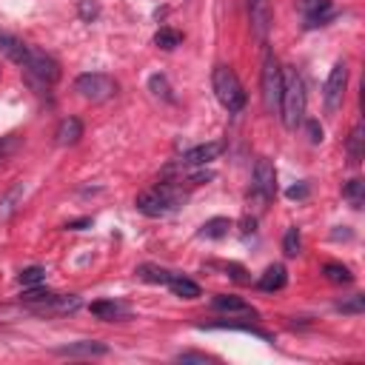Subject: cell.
Here are the masks:
<instances>
[{
    "label": "cell",
    "mask_w": 365,
    "mask_h": 365,
    "mask_svg": "<svg viewBox=\"0 0 365 365\" xmlns=\"http://www.w3.org/2000/svg\"><path fill=\"white\" fill-rule=\"evenodd\" d=\"M277 112L282 114V123L291 131H294L306 117V83H303V78L297 75L294 68L282 71V97H280Z\"/></svg>",
    "instance_id": "cell-1"
},
{
    "label": "cell",
    "mask_w": 365,
    "mask_h": 365,
    "mask_svg": "<svg viewBox=\"0 0 365 365\" xmlns=\"http://www.w3.org/2000/svg\"><path fill=\"white\" fill-rule=\"evenodd\" d=\"M183 203H186L183 183H160L157 189L143 191V194L137 197V208H140L145 217H163V214L180 208Z\"/></svg>",
    "instance_id": "cell-2"
},
{
    "label": "cell",
    "mask_w": 365,
    "mask_h": 365,
    "mask_svg": "<svg viewBox=\"0 0 365 365\" xmlns=\"http://www.w3.org/2000/svg\"><path fill=\"white\" fill-rule=\"evenodd\" d=\"M211 86H214V95H217V100H220L223 109L240 112L246 106V89H243V83L234 75L232 66H217L214 75H211Z\"/></svg>",
    "instance_id": "cell-3"
},
{
    "label": "cell",
    "mask_w": 365,
    "mask_h": 365,
    "mask_svg": "<svg viewBox=\"0 0 365 365\" xmlns=\"http://www.w3.org/2000/svg\"><path fill=\"white\" fill-rule=\"evenodd\" d=\"M280 97H282V68L277 63V57L268 52L263 60V106L265 112H277L280 109Z\"/></svg>",
    "instance_id": "cell-4"
},
{
    "label": "cell",
    "mask_w": 365,
    "mask_h": 365,
    "mask_svg": "<svg viewBox=\"0 0 365 365\" xmlns=\"http://www.w3.org/2000/svg\"><path fill=\"white\" fill-rule=\"evenodd\" d=\"M75 89L80 92V97L92 100V103H103L109 97L117 95V83L109 75H100V71H89V75H80L75 80Z\"/></svg>",
    "instance_id": "cell-5"
},
{
    "label": "cell",
    "mask_w": 365,
    "mask_h": 365,
    "mask_svg": "<svg viewBox=\"0 0 365 365\" xmlns=\"http://www.w3.org/2000/svg\"><path fill=\"white\" fill-rule=\"evenodd\" d=\"M23 68L29 71V75H35L37 80H43V83H54V80L60 78V66H57V60L49 57L46 52L32 49V46H29V52H26Z\"/></svg>",
    "instance_id": "cell-6"
},
{
    "label": "cell",
    "mask_w": 365,
    "mask_h": 365,
    "mask_svg": "<svg viewBox=\"0 0 365 365\" xmlns=\"http://www.w3.org/2000/svg\"><path fill=\"white\" fill-rule=\"evenodd\" d=\"M251 194H254L260 203H268V200L277 194V172H274V166H271L268 157H260L257 166H254Z\"/></svg>",
    "instance_id": "cell-7"
},
{
    "label": "cell",
    "mask_w": 365,
    "mask_h": 365,
    "mask_svg": "<svg viewBox=\"0 0 365 365\" xmlns=\"http://www.w3.org/2000/svg\"><path fill=\"white\" fill-rule=\"evenodd\" d=\"M345 83H348V68L345 63H334L331 68V75L325 80V112L334 114L340 106H342V97H345Z\"/></svg>",
    "instance_id": "cell-8"
},
{
    "label": "cell",
    "mask_w": 365,
    "mask_h": 365,
    "mask_svg": "<svg viewBox=\"0 0 365 365\" xmlns=\"http://www.w3.org/2000/svg\"><path fill=\"white\" fill-rule=\"evenodd\" d=\"M249 18H251L254 37L265 43L271 32V0H249Z\"/></svg>",
    "instance_id": "cell-9"
},
{
    "label": "cell",
    "mask_w": 365,
    "mask_h": 365,
    "mask_svg": "<svg viewBox=\"0 0 365 365\" xmlns=\"http://www.w3.org/2000/svg\"><path fill=\"white\" fill-rule=\"evenodd\" d=\"M220 152H223V143H203V145H194V149L183 152V157L177 163L180 166H205L220 157Z\"/></svg>",
    "instance_id": "cell-10"
},
{
    "label": "cell",
    "mask_w": 365,
    "mask_h": 365,
    "mask_svg": "<svg viewBox=\"0 0 365 365\" xmlns=\"http://www.w3.org/2000/svg\"><path fill=\"white\" fill-rule=\"evenodd\" d=\"M300 9L306 15V26H323L331 20V0H300Z\"/></svg>",
    "instance_id": "cell-11"
},
{
    "label": "cell",
    "mask_w": 365,
    "mask_h": 365,
    "mask_svg": "<svg viewBox=\"0 0 365 365\" xmlns=\"http://www.w3.org/2000/svg\"><path fill=\"white\" fill-rule=\"evenodd\" d=\"M214 309L223 311V314H237V317H257V311L249 303H243L240 297H232V294H217Z\"/></svg>",
    "instance_id": "cell-12"
},
{
    "label": "cell",
    "mask_w": 365,
    "mask_h": 365,
    "mask_svg": "<svg viewBox=\"0 0 365 365\" xmlns=\"http://www.w3.org/2000/svg\"><path fill=\"white\" fill-rule=\"evenodd\" d=\"M80 137H83V123H80L78 117H66V120L57 126V131H54L57 145H75Z\"/></svg>",
    "instance_id": "cell-13"
},
{
    "label": "cell",
    "mask_w": 365,
    "mask_h": 365,
    "mask_svg": "<svg viewBox=\"0 0 365 365\" xmlns=\"http://www.w3.org/2000/svg\"><path fill=\"white\" fill-rule=\"evenodd\" d=\"M57 354H60V357H103V354H109V348H106L103 342H89V340H83V342H71V345L57 348Z\"/></svg>",
    "instance_id": "cell-14"
},
{
    "label": "cell",
    "mask_w": 365,
    "mask_h": 365,
    "mask_svg": "<svg viewBox=\"0 0 365 365\" xmlns=\"http://www.w3.org/2000/svg\"><path fill=\"white\" fill-rule=\"evenodd\" d=\"M285 282H288V271H285V265L274 263V265H268V268L263 271V277L257 280V288H260V291H280Z\"/></svg>",
    "instance_id": "cell-15"
},
{
    "label": "cell",
    "mask_w": 365,
    "mask_h": 365,
    "mask_svg": "<svg viewBox=\"0 0 365 365\" xmlns=\"http://www.w3.org/2000/svg\"><path fill=\"white\" fill-rule=\"evenodd\" d=\"M166 285L172 288V294H174V297H183V300H194V297H200V285H197L194 280L183 277V274H172Z\"/></svg>",
    "instance_id": "cell-16"
},
{
    "label": "cell",
    "mask_w": 365,
    "mask_h": 365,
    "mask_svg": "<svg viewBox=\"0 0 365 365\" xmlns=\"http://www.w3.org/2000/svg\"><path fill=\"white\" fill-rule=\"evenodd\" d=\"M362 143H365V128H362V123H357L351 128V137H348V160H351V166L362 163Z\"/></svg>",
    "instance_id": "cell-17"
},
{
    "label": "cell",
    "mask_w": 365,
    "mask_h": 365,
    "mask_svg": "<svg viewBox=\"0 0 365 365\" xmlns=\"http://www.w3.org/2000/svg\"><path fill=\"white\" fill-rule=\"evenodd\" d=\"M0 49H4L18 66H23V60H26V52H29V46L26 43H20L18 37H12V35H0Z\"/></svg>",
    "instance_id": "cell-18"
},
{
    "label": "cell",
    "mask_w": 365,
    "mask_h": 365,
    "mask_svg": "<svg viewBox=\"0 0 365 365\" xmlns=\"http://www.w3.org/2000/svg\"><path fill=\"white\" fill-rule=\"evenodd\" d=\"M92 314L100 320H117V317H126L128 311L114 300H100V303H92Z\"/></svg>",
    "instance_id": "cell-19"
},
{
    "label": "cell",
    "mask_w": 365,
    "mask_h": 365,
    "mask_svg": "<svg viewBox=\"0 0 365 365\" xmlns=\"http://www.w3.org/2000/svg\"><path fill=\"white\" fill-rule=\"evenodd\" d=\"M229 229H232V223L226 220V217H214V220H208L205 226H203V237H208V240H220V237H226L229 234Z\"/></svg>",
    "instance_id": "cell-20"
},
{
    "label": "cell",
    "mask_w": 365,
    "mask_h": 365,
    "mask_svg": "<svg viewBox=\"0 0 365 365\" xmlns=\"http://www.w3.org/2000/svg\"><path fill=\"white\" fill-rule=\"evenodd\" d=\"M137 277H140V280H145V282L166 285V282H169V277H172V271L157 268V265H140V268H137Z\"/></svg>",
    "instance_id": "cell-21"
},
{
    "label": "cell",
    "mask_w": 365,
    "mask_h": 365,
    "mask_svg": "<svg viewBox=\"0 0 365 365\" xmlns=\"http://www.w3.org/2000/svg\"><path fill=\"white\" fill-rule=\"evenodd\" d=\"M323 274H325L328 282H337V285H348V282L354 280L351 271H348L345 265H340V263H328V265L323 268Z\"/></svg>",
    "instance_id": "cell-22"
},
{
    "label": "cell",
    "mask_w": 365,
    "mask_h": 365,
    "mask_svg": "<svg viewBox=\"0 0 365 365\" xmlns=\"http://www.w3.org/2000/svg\"><path fill=\"white\" fill-rule=\"evenodd\" d=\"M155 43H157L160 49L172 52V49H177V46L183 43V35H180V32H174V29H160V32L155 35Z\"/></svg>",
    "instance_id": "cell-23"
},
{
    "label": "cell",
    "mask_w": 365,
    "mask_h": 365,
    "mask_svg": "<svg viewBox=\"0 0 365 365\" xmlns=\"http://www.w3.org/2000/svg\"><path fill=\"white\" fill-rule=\"evenodd\" d=\"M300 249H303L300 232H297V229H288V232H285V237H282V251H285V257H297V254H300Z\"/></svg>",
    "instance_id": "cell-24"
},
{
    "label": "cell",
    "mask_w": 365,
    "mask_h": 365,
    "mask_svg": "<svg viewBox=\"0 0 365 365\" xmlns=\"http://www.w3.org/2000/svg\"><path fill=\"white\" fill-rule=\"evenodd\" d=\"M348 200H351V205L354 208H362V200H365V183L362 180H351L348 186H345V191H342Z\"/></svg>",
    "instance_id": "cell-25"
},
{
    "label": "cell",
    "mask_w": 365,
    "mask_h": 365,
    "mask_svg": "<svg viewBox=\"0 0 365 365\" xmlns=\"http://www.w3.org/2000/svg\"><path fill=\"white\" fill-rule=\"evenodd\" d=\"M18 280H20V285H26V288H29V285H40V282L46 280V268H40V265H32V268H23Z\"/></svg>",
    "instance_id": "cell-26"
},
{
    "label": "cell",
    "mask_w": 365,
    "mask_h": 365,
    "mask_svg": "<svg viewBox=\"0 0 365 365\" xmlns=\"http://www.w3.org/2000/svg\"><path fill=\"white\" fill-rule=\"evenodd\" d=\"M20 194H23V186L18 183V186H15V189H12V191H9L4 200H0V217H9V214L15 211V203L20 200Z\"/></svg>",
    "instance_id": "cell-27"
},
{
    "label": "cell",
    "mask_w": 365,
    "mask_h": 365,
    "mask_svg": "<svg viewBox=\"0 0 365 365\" xmlns=\"http://www.w3.org/2000/svg\"><path fill=\"white\" fill-rule=\"evenodd\" d=\"M18 145H20V137L18 134H6V137H0V160H6L18 152Z\"/></svg>",
    "instance_id": "cell-28"
},
{
    "label": "cell",
    "mask_w": 365,
    "mask_h": 365,
    "mask_svg": "<svg viewBox=\"0 0 365 365\" xmlns=\"http://www.w3.org/2000/svg\"><path fill=\"white\" fill-rule=\"evenodd\" d=\"M337 311H342V314H362V311H365V297H362V294H357V297H351V300L340 303V306H337Z\"/></svg>",
    "instance_id": "cell-29"
},
{
    "label": "cell",
    "mask_w": 365,
    "mask_h": 365,
    "mask_svg": "<svg viewBox=\"0 0 365 365\" xmlns=\"http://www.w3.org/2000/svg\"><path fill=\"white\" fill-rule=\"evenodd\" d=\"M149 86H152V92H155L157 97H163V100H172V89H169V80H166L163 75H155V78L149 80Z\"/></svg>",
    "instance_id": "cell-30"
},
{
    "label": "cell",
    "mask_w": 365,
    "mask_h": 365,
    "mask_svg": "<svg viewBox=\"0 0 365 365\" xmlns=\"http://www.w3.org/2000/svg\"><path fill=\"white\" fill-rule=\"evenodd\" d=\"M97 4H95V0H80V18L83 20H95L97 18Z\"/></svg>",
    "instance_id": "cell-31"
},
{
    "label": "cell",
    "mask_w": 365,
    "mask_h": 365,
    "mask_svg": "<svg viewBox=\"0 0 365 365\" xmlns=\"http://www.w3.org/2000/svg\"><path fill=\"white\" fill-rule=\"evenodd\" d=\"M285 194H288V200H306L309 197V186L306 183H297V186H291Z\"/></svg>",
    "instance_id": "cell-32"
},
{
    "label": "cell",
    "mask_w": 365,
    "mask_h": 365,
    "mask_svg": "<svg viewBox=\"0 0 365 365\" xmlns=\"http://www.w3.org/2000/svg\"><path fill=\"white\" fill-rule=\"evenodd\" d=\"M306 128H309V140H311V143H323V128H320L317 120H309Z\"/></svg>",
    "instance_id": "cell-33"
},
{
    "label": "cell",
    "mask_w": 365,
    "mask_h": 365,
    "mask_svg": "<svg viewBox=\"0 0 365 365\" xmlns=\"http://www.w3.org/2000/svg\"><path fill=\"white\" fill-rule=\"evenodd\" d=\"M226 271L232 274V280H237V282H249V277H246V268H243V265L229 263V265H226Z\"/></svg>",
    "instance_id": "cell-34"
},
{
    "label": "cell",
    "mask_w": 365,
    "mask_h": 365,
    "mask_svg": "<svg viewBox=\"0 0 365 365\" xmlns=\"http://www.w3.org/2000/svg\"><path fill=\"white\" fill-rule=\"evenodd\" d=\"M177 359H180V362H211V357H205V354H194V351L180 354Z\"/></svg>",
    "instance_id": "cell-35"
},
{
    "label": "cell",
    "mask_w": 365,
    "mask_h": 365,
    "mask_svg": "<svg viewBox=\"0 0 365 365\" xmlns=\"http://www.w3.org/2000/svg\"><path fill=\"white\" fill-rule=\"evenodd\" d=\"M86 226H92L89 217H83V220H75V223H66V229H68V232H80V229H86Z\"/></svg>",
    "instance_id": "cell-36"
}]
</instances>
